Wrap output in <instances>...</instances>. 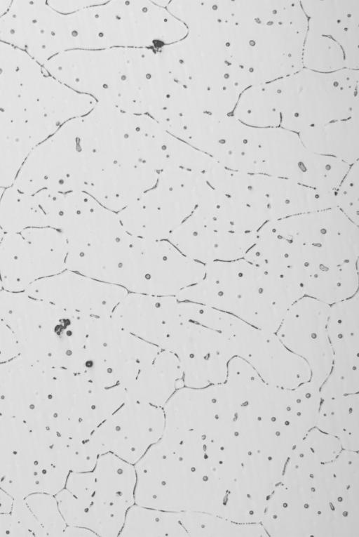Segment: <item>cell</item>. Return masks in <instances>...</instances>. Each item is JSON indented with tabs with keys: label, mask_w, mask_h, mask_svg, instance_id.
Listing matches in <instances>:
<instances>
[{
	"label": "cell",
	"mask_w": 359,
	"mask_h": 537,
	"mask_svg": "<svg viewBox=\"0 0 359 537\" xmlns=\"http://www.w3.org/2000/svg\"><path fill=\"white\" fill-rule=\"evenodd\" d=\"M256 238L257 232L216 229L192 212L168 240L185 256L205 265L243 258Z\"/></svg>",
	"instance_id": "cell-21"
},
{
	"label": "cell",
	"mask_w": 359,
	"mask_h": 537,
	"mask_svg": "<svg viewBox=\"0 0 359 537\" xmlns=\"http://www.w3.org/2000/svg\"><path fill=\"white\" fill-rule=\"evenodd\" d=\"M0 317L13 333L20 355L82 373L93 317L26 291H0Z\"/></svg>",
	"instance_id": "cell-5"
},
{
	"label": "cell",
	"mask_w": 359,
	"mask_h": 537,
	"mask_svg": "<svg viewBox=\"0 0 359 537\" xmlns=\"http://www.w3.org/2000/svg\"><path fill=\"white\" fill-rule=\"evenodd\" d=\"M184 387L182 371L177 357L161 350L126 390L127 399L163 407L171 396Z\"/></svg>",
	"instance_id": "cell-24"
},
{
	"label": "cell",
	"mask_w": 359,
	"mask_h": 537,
	"mask_svg": "<svg viewBox=\"0 0 359 537\" xmlns=\"http://www.w3.org/2000/svg\"><path fill=\"white\" fill-rule=\"evenodd\" d=\"M24 430L21 421L0 414V487L15 465Z\"/></svg>",
	"instance_id": "cell-32"
},
{
	"label": "cell",
	"mask_w": 359,
	"mask_h": 537,
	"mask_svg": "<svg viewBox=\"0 0 359 537\" xmlns=\"http://www.w3.org/2000/svg\"><path fill=\"white\" fill-rule=\"evenodd\" d=\"M95 105L93 97L62 84L27 53L0 40V187L13 183L36 145Z\"/></svg>",
	"instance_id": "cell-1"
},
{
	"label": "cell",
	"mask_w": 359,
	"mask_h": 537,
	"mask_svg": "<svg viewBox=\"0 0 359 537\" xmlns=\"http://www.w3.org/2000/svg\"><path fill=\"white\" fill-rule=\"evenodd\" d=\"M161 350L130 333L111 317H93L82 373L100 387L120 386L126 391Z\"/></svg>",
	"instance_id": "cell-12"
},
{
	"label": "cell",
	"mask_w": 359,
	"mask_h": 537,
	"mask_svg": "<svg viewBox=\"0 0 359 537\" xmlns=\"http://www.w3.org/2000/svg\"><path fill=\"white\" fill-rule=\"evenodd\" d=\"M10 4L11 1H0V16L7 10Z\"/></svg>",
	"instance_id": "cell-38"
},
{
	"label": "cell",
	"mask_w": 359,
	"mask_h": 537,
	"mask_svg": "<svg viewBox=\"0 0 359 537\" xmlns=\"http://www.w3.org/2000/svg\"><path fill=\"white\" fill-rule=\"evenodd\" d=\"M267 223L290 244L305 281L320 270L358 261V225L337 208Z\"/></svg>",
	"instance_id": "cell-11"
},
{
	"label": "cell",
	"mask_w": 359,
	"mask_h": 537,
	"mask_svg": "<svg viewBox=\"0 0 359 537\" xmlns=\"http://www.w3.org/2000/svg\"><path fill=\"white\" fill-rule=\"evenodd\" d=\"M233 115L254 128L280 127V114L271 82L254 85L240 95Z\"/></svg>",
	"instance_id": "cell-29"
},
{
	"label": "cell",
	"mask_w": 359,
	"mask_h": 537,
	"mask_svg": "<svg viewBox=\"0 0 359 537\" xmlns=\"http://www.w3.org/2000/svg\"><path fill=\"white\" fill-rule=\"evenodd\" d=\"M43 67L68 88L130 114L143 113L153 93L155 65L147 48L72 50Z\"/></svg>",
	"instance_id": "cell-3"
},
{
	"label": "cell",
	"mask_w": 359,
	"mask_h": 537,
	"mask_svg": "<svg viewBox=\"0 0 359 537\" xmlns=\"http://www.w3.org/2000/svg\"><path fill=\"white\" fill-rule=\"evenodd\" d=\"M15 498L0 487V513H11Z\"/></svg>",
	"instance_id": "cell-37"
},
{
	"label": "cell",
	"mask_w": 359,
	"mask_h": 537,
	"mask_svg": "<svg viewBox=\"0 0 359 537\" xmlns=\"http://www.w3.org/2000/svg\"><path fill=\"white\" fill-rule=\"evenodd\" d=\"M180 316L163 350L177 357L184 386L197 388L224 383L229 363L236 357L229 336Z\"/></svg>",
	"instance_id": "cell-14"
},
{
	"label": "cell",
	"mask_w": 359,
	"mask_h": 537,
	"mask_svg": "<svg viewBox=\"0 0 359 537\" xmlns=\"http://www.w3.org/2000/svg\"><path fill=\"white\" fill-rule=\"evenodd\" d=\"M25 291L91 317H110L128 293L125 289L69 270L41 279Z\"/></svg>",
	"instance_id": "cell-19"
},
{
	"label": "cell",
	"mask_w": 359,
	"mask_h": 537,
	"mask_svg": "<svg viewBox=\"0 0 359 537\" xmlns=\"http://www.w3.org/2000/svg\"><path fill=\"white\" fill-rule=\"evenodd\" d=\"M67 244L51 227L4 233L0 242V279L3 289L25 291L41 279L66 270Z\"/></svg>",
	"instance_id": "cell-13"
},
{
	"label": "cell",
	"mask_w": 359,
	"mask_h": 537,
	"mask_svg": "<svg viewBox=\"0 0 359 537\" xmlns=\"http://www.w3.org/2000/svg\"><path fill=\"white\" fill-rule=\"evenodd\" d=\"M329 309V305L304 296L289 308L275 333L285 347L306 362L311 381L320 387L332 366Z\"/></svg>",
	"instance_id": "cell-17"
},
{
	"label": "cell",
	"mask_w": 359,
	"mask_h": 537,
	"mask_svg": "<svg viewBox=\"0 0 359 537\" xmlns=\"http://www.w3.org/2000/svg\"><path fill=\"white\" fill-rule=\"evenodd\" d=\"M34 227H48L37 194L21 191L13 185L4 189L0 198V228L4 233Z\"/></svg>",
	"instance_id": "cell-27"
},
{
	"label": "cell",
	"mask_w": 359,
	"mask_h": 537,
	"mask_svg": "<svg viewBox=\"0 0 359 537\" xmlns=\"http://www.w3.org/2000/svg\"><path fill=\"white\" fill-rule=\"evenodd\" d=\"M214 190L204 174L170 167L162 170L151 187L116 213L130 234L168 240Z\"/></svg>",
	"instance_id": "cell-10"
},
{
	"label": "cell",
	"mask_w": 359,
	"mask_h": 537,
	"mask_svg": "<svg viewBox=\"0 0 359 537\" xmlns=\"http://www.w3.org/2000/svg\"><path fill=\"white\" fill-rule=\"evenodd\" d=\"M134 466L136 504L175 512H219L221 486L205 460L161 438Z\"/></svg>",
	"instance_id": "cell-6"
},
{
	"label": "cell",
	"mask_w": 359,
	"mask_h": 537,
	"mask_svg": "<svg viewBox=\"0 0 359 537\" xmlns=\"http://www.w3.org/2000/svg\"><path fill=\"white\" fill-rule=\"evenodd\" d=\"M20 354L15 339L0 317V364Z\"/></svg>",
	"instance_id": "cell-34"
},
{
	"label": "cell",
	"mask_w": 359,
	"mask_h": 537,
	"mask_svg": "<svg viewBox=\"0 0 359 537\" xmlns=\"http://www.w3.org/2000/svg\"><path fill=\"white\" fill-rule=\"evenodd\" d=\"M175 296L128 292L111 318L133 336L163 350L180 319Z\"/></svg>",
	"instance_id": "cell-22"
},
{
	"label": "cell",
	"mask_w": 359,
	"mask_h": 537,
	"mask_svg": "<svg viewBox=\"0 0 359 537\" xmlns=\"http://www.w3.org/2000/svg\"><path fill=\"white\" fill-rule=\"evenodd\" d=\"M135 484L134 465L108 453L99 456L92 470L70 472L55 496L67 525L116 537L135 503Z\"/></svg>",
	"instance_id": "cell-7"
},
{
	"label": "cell",
	"mask_w": 359,
	"mask_h": 537,
	"mask_svg": "<svg viewBox=\"0 0 359 537\" xmlns=\"http://www.w3.org/2000/svg\"><path fill=\"white\" fill-rule=\"evenodd\" d=\"M358 161L352 164L334 192L336 208L358 225Z\"/></svg>",
	"instance_id": "cell-33"
},
{
	"label": "cell",
	"mask_w": 359,
	"mask_h": 537,
	"mask_svg": "<svg viewBox=\"0 0 359 537\" xmlns=\"http://www.w3.org/2000/svg\"><path fill=\"white\" fill-rule=\"evenodd\" d=\"M239 196L267 222L336 208L334 193H323L289 178L262 174L244 173Z\"/></svg>",
	"instance_id": "cell-18"
},
{
	"label": "cell",
	"mask_w": 359,
	"mask_h": 537,
	"mask_svg": "<svg viewBox=\"0 0 359 537\" xmlns=\"http://www.w3.org/2000/svg\"><path fill=\"white\" fill-rule=\"evenodd\" d=\"M327 333L332 354L330 372L320 386L325 395L358 393L359 295L330 306Z\"/></svg>",
	"instance_id": "cell-20"
},
{
	"label": "cell",
	"mask_w": 359,
	"mask_h": 537,
	"mask_svg": "<svg viewBox=\"0 0 359 537\" xmlns=\"http://www.w3.org/2000/svg\"><path fill=\"white\" fill-rule=\"evenodd\" d=\"M228 334L236 357L248 363L266 383L292 389L311 380L306 362L285 347L275 333L235 317Z\"/></svg>",
	"instance_id": "cell-16"
},
{
	"label": "cell",
	"mask_w": 359,
	"mask_h": 537,
	"mask_svg": "<svg viewBox=\"0 0 359 537\" xmlns=\"http://www.w3.org/2000/svg\"><path fill=\"white\" fill-rule=\"evenodd\" d=\"M44 537H63L67 524L60 512L55 496L35 493L23 498Z\"/></svg>",
	"instance_id": "cell-31"
},
{
	"label": "cell",
	"mask_w": 359,
	"mask_h": 537,
	"mask_svg": "<svg viewBox=\"0 0 359 537\" xmlns=\"http://www.w3.org/2000/svg\"><path fill=\"white\" fill-rule=\"evenodd\" d=\"M358 262L332 267L309 276L303 286L304 296L330 306L358 294Z\"/></svg>",
	"instance_id": "cell-26"
},
{
	"label": "cell",
	"mask_w": 359,
	"mask_h": 537,
	"mask_svg": "<svg viewBox=\"0 0 359 537\" xmlns=\"http://www.w3.org/2000/svg\"><path fill=\"white\" fill-rule=\"evenodd\" d=\"M358 71L319 72L302 68L272 81L280 127L300 133L358 114Z\"/></svg>",
	"instance_id": "cell-9"
},
{
	"label": "cell",
	"mask_w": 359,
	"mask_h": 537,
	"mask_svg": "<svg viewBox=\"0 0 359 537\" xmlns=\"http://www.w3.org/2000/svg\"><path fill=\"white\" fill-rule=\"evenodd\" d=\"M0 537H27L11 513H0Z\"/></svg>",
	"instance_id": "cell-35"
},
{
	"label": "cell",
	"mask_w": 359,
	"mask_h": 537,
	"mask_svg": "<svg viewBox=\"0 0 359 537\" xmlns=\"http://www.w3.org/2000/svg\"><path fill=\"white\" fill-rule=\"evenodd\" d=\"M81 400L78 373L18 355L0 364V414L55 439L74 422Z\"/></svg>",
	"instance_id": "cell-4"
},
{
	"label": "cell",
	"mask_w": 359,
	"mask_h": 537,
	"mask_svg": "<svg viewBox=\"0 0 359 537\" xmlns=\"http://www.w3.org/2000/svg\"><path fill=\"white\" fill-rule=\"evenodd\" d=\"M63 536L76 537H97V536L90 529L77 526L67 525Z\"/></svg>",
	"instance_id": "cell-36"
},
{
	"label": "cell",
	"mask_w": 359,
	"mask_h": 537,
	"mask_svg": "<svg viewBox=\"0 0 359 537\" xmlns=\"http://www.w3.org/2000/svg\"><path fill=\"white\" fill-rule=\"evenodd\" d=\"M298 134L308 151L335 157L349 165L358 161V114L311 127Z\"/></svg>",
	"instance_id": "cell-25"
},
{
	"label": "cell",
	"mask_w": 359,
	"mask_h": 537,
	"mask_svg": "<svg viewBox=\"0 0 359 537\" xmlns=\"http://www.w3.org/2000/svg\"><path fill=\"white\" fill-rule=\"evenodd\" d=\"M203 273L202 263L185 256L168 240L128 233L114 247L102 281L130 293L175 296Z\"/></svg>",
	"instance_id": "cell-8"
},
{
	"label": "cell",
	"mask_w": 359,
	"mask_h": 537,
	"mask_svg": "<svg viewBox=\"0 0 359 537\" xmlns=\"http://www.w3.org/2000/svg\"><path fill=\"white\" fill-rule=\"evenodd\" d=\"M305 150L297 133L281 127L257 128L254 174L294 180Z\"/></svg>",
	"instance_id": "cell-23"
},
{
	"label": "cell",
	"mask_w": 359,
	"mask_h": 537,
	"mask_svg": "<svg viewBox=\"0 0 359 537\" xmlns=\"http://www.w3.org/2000/svg\"><path fill=\"white\" fill-rule=\"evenodd\" d=\"M163 407L133 399L106 418L89 439L99 456L111 453L135 465L163 435Z\"/></svg>",
	"instance_id": "cell-15"
},
{
	"label": "cell",
	"mask_w": 359,
	"mask_h": 537,
	"mask_svg": "<svg viewBox=\"0 0 359 537\" xmlns=\"http://www.w3.org/2000/svg\"><path fill=\"white\" fill-rule=\"evenodd\" d=\"M351 166L335 157L306 149L293 180L318 192L334 194Z\"/></svg>",
	"instance_id": "cell-30"
},
{
	"label": "cell",
	"mask_w": 359,
	"mask_h": 537,
	"mask_svg": "<svg viewBox=\"0 0 359 537\" xmlns=\"http://www.w3.org/2000/svg\"><path fill=\"white\" fill-rule=\"evenodd\" d=\"M304 296L296 283L241 258L205 264L203 278L175 298L219 310L255 328L276 333L289 308Z\"/></svg>",
	"instance_id": "cell-2"
},
{
	"label": "cell",
	"mask_w": 359,
	"mask_h": 537,
	"mask_svg": "<svg viewBox=\"0 0 359 537\" xmlns=\"http://www.w3.org/2000/svg\"><path fill=\"white\" fill-rule=\"evenodd\" d=\"M118 536L188 537L180 512L158 510L136 503L128 510Z\"/></svg>",
	"instance_id": "cell-28"
}]
</instances>
